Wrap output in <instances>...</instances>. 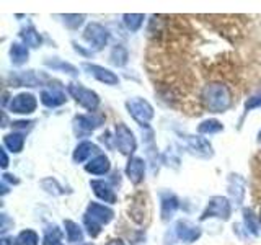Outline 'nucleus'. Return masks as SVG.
Instances as JSON below:
<instances>
[{
  "label": "nucleus",
  "instance_id": "1",
  "mask_svg": "<svg viewBox=\"0 0 261 245\" xmlns=\"http://www.w3.org/2000/svg\"><path fill=\"white\" fill-rule=\"evenodd\" d=\"M201 100L209 111L224 113L232 105V92L227 85L214 82V84H209L202 88Z\"/></svg>",
  "mask_w": 261,
  "mask_h": 245
},
{
  "label": "nucleus",
  "instance_id": "2",
  "mask_svg": "<svg viewBox=\"0 0 261 245\" xmlns=\"http://www.w3.org/2000/svg\"><path fill=\"white\" fill-rule=\"evenodd\" d=\"M113 216H114L113 209L105 206V204H98V203L88 204L85 217H84V223H85L88 234L92 237H96L101 231V226L111 223Z\"/></svg>",
  "mask_w": 261,
  "mask_h": 245
},
{
  "label": "nucleus",
  "instance_id": "3",
  "mask_svg": "<svg viewBox=\"0 0 261 245\" xmlns=\"http://www.w3.org/2000/svg\"><path fill=\"white\" fill-rule=\"evenodd\" d=\"M67 90L73 100L88 111H95L98 108V105H100V98H98V95L93 90L82 87L80 84H70Z\"/></svg>",
  "mask_w": 261,
  "mask_h": 245
},
{
  "label": "nucleus",
  "instance_id": "4",
  "mask_svg": "<svg viewBox=\"0 0 261 245\" xmlns=\"http://www.w3.org/2000/svg\"><path fill=\"white\" fill-rule=\"evenodd\" d=\"M230 212H232V206H230V201L224 196H212L209 200L207 208L204 209L201 220H206L207 217H219L222 220H228L230 217Z\"/></svg>",
  "mask_w": 261,
  "mask_h": 245
},
{
  "label": "nucleus",
  "instance_id": "5",
  "mask_svg": "<svg viewBox=\"0 0 261 245\" xmlns=\"http://www.w3.org/2000/svg\"><path fill=\"white\" fill-rule=\"evenodd\" d=\"M126 106H127L129 114L141 126H147V125H149V121L153 118L152 105L147 100H142V98H133V100H127Z\"/></svg>",
  "mask_w": 261,
  "mask_h": 245
},
{
  "label": "nucleus",
  "instance_id": "6",
  "mask_svg": "<svg viewBox=\"0 0 261 245\" xmlns=\"http://www.w3.org/2000/svg\"><path fill=\"white\" fill-rule=\"evenodd\" d=\"M116 145L121 151V154H124V155L134 154L136 147H137L134 133L124 125V122H119L116 126Z\"/></svg>",
  "mask_w": 261,
  "mask_h": 245
},
{
  "label": "nucleus",
  "instance_id": "7",
  "mask_svg": "<svg viewBox=\"0 0 261 245\" xmlns=\"http://www.w3.org/2000/svg\"><path fill=\"white\" fill-rule=\"evenodd\" d=\"M84 38L92 47L101 49L106 46V43H108L110 35H108V30L101 27L100 23H90L84 31Z\"/></svg>",
  "mask_w": 261,
  "mask_h": 245
},
{
  "label": "nucleus",
  "instance_id": "8",
  "mask_svg": "<svg viewBox=\"0 0 261 245\" xmlns=\"http://www.w3.org/2000/svg\"><path fill=\"white\" fill-rule=\"evenodd\" d=\"M65 92L61 85H49L41 90V103L47 108H57L65 103Z\"/></svg>",
  "mask_w": 261,
  "mask_h": 245
},
{
  "label": "nucleus",
  "instance_id": "9",
  "mask_svg": "<svg viewBox=\"0 0 261 245\" xmlns=\"http://www.w3.org/2000/svg\"><path fill=\"white\" fill-rule=\"evenodd\" d=\"M38 106V102L35 95L31 93H20L16 95L13 100L10 102V105H8V108H10V111L13 113H18V114H30L36 110Z\"/></svg>",
  "mask_w": 261,
  "mask_h": 245
},
{
  "label": "nucleus",
  "instance_id": "10",
  "mask_svg": "<svg viewBox=\"0 0 261 245\" xmlns=\"http://www.w3.org/2000/svg\"><path fill=\"white\" fill-rule=\"evenodd\" d=\"M84 69L92 74V76H93L96 80L103 82V84H106V85H118V82H119V79H118L116 74L111 72L110 69L101 67V65L88 64V62H87V64H84Z\"/></svg>",
  "mask_w": 261,
  "mask_h": 245
},
{
  "label": "nucleus",
  "instance_id": "11",
  "mask_svg": "<svg viewBox=\"0 0 261 245\" xmlns=\"http://www.w3.org/2000/svg\"><path fill=\"white\" fill-rule=\"evenodd\" d=\"M176 235L183 242H196L201 237V229L198 226L191 224L190 220H178L176 223Z\"/></svg>",
  "mask_w": 261,
  "mask_h": 245
},
{
  "label": "nucleus",
  "instance_id": "12",
  "mask_svg": "<svg viewBox=\"0 0 261 245\" xmlns=\"http://www.w3.org/2000/svg\"><path fill=\"white\" fill-rule=\"evenodd\" d=\"M144 174H145L144 160L139 157H130L126 165V175L130 180V183L139 185L144 180Z\"/></svg>",
  "mask_w": 261,
  "mask_h": 245
},
{
  "label": "nucleus",
  "instance_id": "13",
  "mask_svg": "<svg viewBox=\"0 0 261 245\" xmlns=\"http://www.w3.org/2000/svg\"><path fill=\"white\" fill-rule=\"evenodd\" d=\"M90 186H92L93 193L105 203H116V194H114L113 188L105 182V180H92L90 182Z\"/></svg>",
  "mask_w": 261,
  "mask_h": 245
},
{
  "label": "nucleus",
  "instance_id": "14",
  "mask_svg": "<svg viewBox=\"0 0 261 245\" xmlns=\"http://www.w3.org/2000/svg\"><path fill=\"white\" fill-rule=\"evenodd\" d=\"M186 141H188V145H190V149L196 155H199V157H212V145L204 137L186 136Z\"/></svg>",
  "mask_w": 261,
  "mask_h": 245
},
{
  "label": "nucleus",
  "instance_id": "15",
  "mask_svg": "<svg viewBox=\"0 0 261 245\" xmlns=\"http://www.w3.org/2000/svg\"><path fill=\"white\" fill-rule=\"evenodd\" d=\"M110 168H111V163L106 155H96V157L90 160L85 167L88 174H93V175H105V174H108Z\"/></svg>",
  "mask_w": 261,
  "mask_h": 245
},
{
  "label": "nucleus",
  "instance_id": "16",
  "mask_svg": "<svg viewBox=\"0 0 261 245\" xmlns=\"http://www.w3.org/2000/svg\"><path fill=\"white\" fill-rule=\"evenodd\" d=\"M228 191L237 204H242L245 198V180L240 175H230L228 178Z\"/></svg>",
  "mask_w": 261,
  "mask_h": 245
},
{
  "label": "nucleus",
  "instance_id": "17",
  "mask_svg": "<svg viewBox=\"0 0 261 245\" xmlns=\"http://www.w3.org/2000/svg\"><path fill=\"white\" fill-rule=\"evenodd\" d=\"M178 209V198L173 193H163L162 194V219L170 220L173 217L175 211Z\"/></svg>",
  "mask_w": 261,
  "mask_h": 245
},
{
  "label": "nucleus",
  "instance_id": "18",
  "mask_svg": "<svg viewBox=\"0 0 261 245\" xmlns=\"http://www.w3.org/2000/svg\"><path fill=\"white\" fill-rule=\"evenodd\" d=\"M77 122L80 128H84L85 131H95L96 128H100L105 122L103 114H96V113H90V114H82L77 118Z\"/></svg>",
  "mask_w": 261,
  "mask_h": 245
},
{
  "label": "nucleus",
  "instance_id": "19",
  "mask_svg": "<svg viewBox=\"0 0 261 245\" xmlns=\"http://www.w3.org/2000/svg\"><path fill=\"white\" fill-rule=\"evenodd\" d=\"M98 151V147L93 144V142H90V141H84V142H80L77 147H75V151H73V162H77V163H82V162H85L90 155H92L93 152Z\"/></svg>",
  "mask_w": 261,
  "mask_h": 245
},
{
  "label": "nucleus",
  "instance_id": "20",
  "mask_svg": "<svg viewBox=\"0 0 261 245\" xmlns=\"http://www.w3.org/2000/svg\"><path fill=\"white\" fill-rule=\"evenodd\" d=\"M4 144L8 151H12L15 154L21 152L23 149V144H24V136L21 133H12V134H7L4 137Z\"/></svg>",
  "mask_w": 261,
  "mask_h": 245
},
{
  "label": "nucleus",
  "instance_id": "21",
  "mask_svg": "<svg viewBox=\"0 0 261 245\" xmlns=\"http://www.w3.org/2000/svg\"><path fill=\"white\" fill-rule=\"evenodd\" d=\"M28 47L27 46H23V44H18V43H15L12 44L10 47V57H12V62L15 65H21L28 61Z\"/></svg>",
  "mask_w": 261,
  "mask_h": 245
},
{
  "label": "nucleus",
  "instance_id": "22",
  "mask_svg": "<svg viewBox=\"0 0 261 245\" xmlns=\"http://www.w3.org/2000/svg\"><path fill=\"white\" fill-rule=\"evenodd\" d=\"M65 234H67V240L72 243H77L84 240V231L80 229V226L73 220H65Z\"/></svg>",
  "mask_w": 261,
  "mask_h": 245
},
{
  "label": "nucleus",
  "instance_id": "23",
  "mask_svg": "<svg viewBox=\"0 0 261 245\" xmlns=\"http://www.w3.org/2000/svg\"><path fill=\"white\" fill-rule=\"evenodd\" d=\"M20 36L24 41V44L30 46V47H39L41 46V41H43V39H41V35L33 27L21 30Z\"/></svg>",
  "mask_w": 261,
  "mask_h": 245
},
{
  "label": "nucleus",
  "instance_id": "24",
  "mask_svg": "<svg viewBox=\"0 0 261 245\" xmlns=\"http://www.w3.org/2000/svg\"><path fill=\"white\" fill-rule=\"evenodd\" d=\"M224 129L222 122L217 121V119H206L202 121L199 128H198V133L199 134H216V133H220V131Z\"/></svg>",
  "mask_w": 261,
  "mask_h": 245
},
{
  "label": "nucleus",
  "instance_id": "25",
  "mask_svg": "<svg viewBox=\"0 0 261 245\" xmlns=\"http://www.w3.org/2000/svg\"><path fill=\"white\" fill-rule=\"evenodd\" d=\"M43 245H62L59 227H57V226H53V227H47V229H46V231H44Z\"/></svg>",
  "mask_w": 261,
  "mask_h": 245
},
{
  "label": "nucleus",
  "instance_id": "26",
  "mask_svg": "<svg viewBox=\"0 0 261 245\" xmlns=\"http://www.w3.org/2000/svg\"><path fill=\"white\" fill-rule=\"evenodd\" d=\"M122 18H124L126 27L130 31H137L144 23V15H141V13H126Z\"/></svg>",
  "mask_w": 261,
  "mask_h": 245
},
{
  "label": "nucleus",
  "instance_id": "27",
  "mask_svg": "<svg viewBox=\"0 0 261 245\" xmlns=\"http://www.w3.org/2000/svg\"><path fill=\"white\" fill-rule=\"evenodd\" d=\"M111 62L118 67H122L127 62V51L122 46H114L111 51Z\"/></svg>",
  "mask_w": 261,
  "mask_h": 245
},
{
  "label": "nucleus",
  "instance_id": "28",
  "mask_svg": "<svg viewBox=\"0 0 261 245\" xmlns=\"http://www.w3.org/2000/svg\"><path fill=\"white\" fill-rule=\"evenodd\" d=\"M243 219H245V226L248 227V231L253 235H258L259 234V224H258V220H256L251 209H243Z\"/></svg>",
  "mask_w": 261,
  "mask_h": 245
},
{
  "label": "nucleus",
  "instance_id": "29",
  "mask_svg": "<svg viewBox=\"0 0 261 245\" xmlns=\"http://www.w3.org/2000/svg\"><path fill=\"white\" fill-rule=\"evenodd\" d=\"M38 242H39L38 234L35 231H30V229L20 232L18 237H16V243L18 245H38Z\"/></svg>",
  "mask_w": 261,
  "mask_h": 245
},
{
  "label": "nucleus",
  "instance_id": "30",
  "mask_svg": "<svg viewBox=\"0 0 261 245\" xmlns=\"http://www.w3.org/2000/svg\"><path fill=\"white\" fill-rule=\"evenodd\" d=\"M15 84H16V87H21V85H28V87H36L38 84H39V80H38V77L35 76V72L33 70H30V72H27V74H21V76L15 80Z\"/></svg>",
  "mask_w": 261,
  "mask_h": 245
},
{
  "label": "nucleus",
  "instance_id": "31",
  "mask_svg": "<svg viewBox=\"0 0 261 245\" xmlns=\"http://www.w3.org/2000/svg\"><path fill=\"white\" fill-rule=\"evenodd\" d=\"M47 65H51L53 69H62L70 76H77V69L73 67L72 64H67V62H62V61H46Z\"/></svg>",
  "mask_w": 261,
  "mask_h": 245
},
{
  "label": "nucleus",
  "instance_id": "32",
  "mask_svg": "<svg viewBox=\"0 0 261 245\" xmlns=\"http://www.w3.org/2000/svg\"><path fill=\"white\" fill-rule=\"evenodd\" d=\"M84 18L85 16L84 15H65L64 16V23L67 24L69 28H79L82 23H84Z\"/></svg>",
  "mask_w": 261,
  "mask_h": 245
},
{
  "label": "nucleus",
  "instance_id": "33",
  "mask_svg": "<svg viewBox=\"0 0 261 245\" xmlns=\"http://www.w3.org/2000/svg\"><path fill=\"white\" fill-rule=\"evenodd\" d=\"M258 106H261V93L259 95H253L251 98H248V102L245 103V110L250 111L253 108H258Z\"/></svg>",
  "mask_w": 261,
  "mask_h": 245
},
{
  "label": "nucleus",
  "instance_id": "34",
  "mask_svg": "<svg viewBox=\"0 0 261 245\" xmlns=\"http://www.w3.org/2000/svg\"><path fill=\"white\" fill-rule=\"evenodd\" d=\"M0 245H18V243H16V240H13V237L4 235L2 239H0Z\"/></svg>",
  "mask_w": 261,
  "mask_h": 245
},
{
  "label": "nucleus",
  "instance_id": "35",
  "mask_svg": "<svg viewBox=\"0 0 261 245\" xmlns=\"http://www.w3.org/2000/svg\"><path fill=\"white\" fill-rule=\"evenodd\" d=\"M0 154H2V168H7L8 167V157H7L5 149H0Z\"/></svg>",
  "mask_w": 261,
  "mask_h": 245
},
{
  "label": "nucleus",
  "instance_id": "36",
  "mask_svg": "<svg viewBox=\"0 0 261 245\" xmlns=\"http://www.w3.org/2000/svg\"><path fill=\"white\" fill-rule=\"evenodd\" d=\"M13 128H27L28 125H33L31 121H16V122H12Z\"/></svg>",
  "mask_w": 261,
  "mask_h": 245
},
{
  "label": "nucleus",
  "instance_id": "37",
  "mask_svg": "<svg viewBox=\"0 0 261 245\" xmlns=\"http://www.w3.org/2000/svg\"><path fill=\"white\" fill-rule=\"evenodd\" d=\"M8 219H7V214H2V229H0V231H2V234H5L7 231H8Z\"/></svg>",
  "mask_w": 261,
  "mask_h": 245
},
{
  "label": "nucleus",
  "instance_id": "38",
  "mask_svg": "<svg viewBox=\"0 0 261 245\" xmlns=\"http://www.w3.org/2000/svg\"><path fill=\"white\" fill-rule=\"evenodd\" d=\"M106 245H124V242H122L121 239H113V240H110Z\"/></svg>",
  "mask_w": 261,
  "mask_h": 245
},
{
  "label": "nucleus",
  "instance_id": "39",
  "mask_svg": "<svg viewBox=\"0 0 261 245\" xmlns=\"http://www.w3.org/2000/svg\"><path fill=\"white\" fill-rule=\"evenodd\" d=\"M13 175H4V180H8V182H13V183H18V180H16V178H12Z\"/></svg>",
  "mask_w": 261,
  "mask_h": 245
},
{
  "label": "nucleus",
  "instance_id": "40",
  "mask_svg": "<svg viewBox=\"0 0 261 245\" xmlns=\"http://www.w3.org/2000/svg\"><path fill=\"white\" fill-rule=\"evenodd\" d=\"M258 142H261V131L258 133Z\"/></svg>",
  "mask_w": 261,
  "mask_h": 245
},
{
  "label": "nucleus",
  "instance_id": "41",
  "mask_svg": "<svg viewBox=\"0 0 261 245\" xmlns=\"http://www.w3.org/2000/svg\"><path fill=\"white\" fill-rule=\"evenodd\" d=\"M80 245H93V243H80Z\"/></svg>",
  "mask_w": 261,
  "mask_h": 245
},
{
  "label": "nucleus",
  "instance_id": "42",
  "mask_svg": "<svg viewBox=\"0 0 261 245\" xmlns=\"http://www.w3.org/2000/svg\"><path fill=\"white\" fill-rule=\"evenodd\" d=\"M259 223H261V212H259Z\"/></svg>",
  "mask_w": 261,
  "mask_h": 245
}]
</instances>
